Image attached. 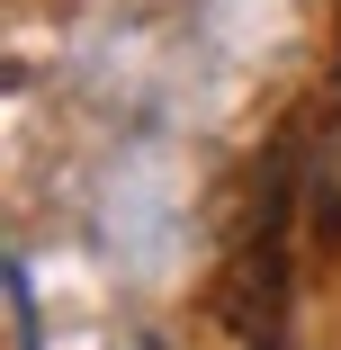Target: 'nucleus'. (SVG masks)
<instances>
[{"mask_svg":"<svg viewBox=\"0 0 341 350\" xmlns=\"http://www.w3.org/2000/svg\"><path fill=\"white\" fill-rule=\"evenodd\" d=\"M10 314H18V350H36V297H27V260H10Z\"/></svg>","mask_w":341,"mask_h":350,"instance_id":"1","label":"nucleus"},{"mask_svg":"<svg viewBox=\"0 0 341 350\" xmlns=\"http://www.w3.org/2000/svg\"><path fill=\"white\" fill-rule=\"evenodd\" d=\"M332 108H341V36H332Z\"/></svg>","mask_w":341,"mask_h":350,"instance_id":"2","label":"nucleus"}]
</instances>
